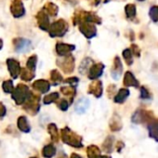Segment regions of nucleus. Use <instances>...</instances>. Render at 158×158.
Here are the masks:
<instances>
[{"label":"nucleus","instance_id":"1","mask_svg":"<svg viewBox=\"0 0 158 158\" xmlns=\"http://www.w3.org/2000/svg\"><path fill=\"white\" fill-rule=\"evenodd\" d=\"M153 120V117L150 112H146L143 110H139L135 113V114L132 117V121L136 124H141V123H149Z\"/></svg>","mask_w":158,"mask_h":158},{"label":"nucleus","instance_id":"2","mask_svg":"<svg viewBox=\"0 0 158 158\" xmlns=\"http://www.w3.org/2000/svg\"><path fill=\"white\" fill-rule=\"evenodd\" d=\"M147 127H148L149 136L154 140L158 141V122L152 120L148 123Z\"/></svg>","mask_w":158,"mask_h":158},{"label":"nucleus","instance_id":"3","mask_svg":"<svg viewBox=\"0 0 158 158\" xmlns=\"http://www.w3.org/2000/svg\"><path fill=\"white\" fill-rule=\"evenodd\" d=\"M89 106V101L86 98H83L76 102L74 109L78 114H83L88 110Z\"/></svg>","mask_w":158,"mask_h":158},{"label":"nucleus","instance_id":"4","mask_svg":"<svg viewBox=\"0 0 158 158\" xmlns=\"http://www.w3.org/2000/svg\"><path fill=\"white\" fill-rule=\"evenodd\" d=\"M89 158H97L100 155V150L96 146H90L88 150Z\"/></svg>","mask_w":158,"mask_h":158},{"label":"nucleus","instance_id":"5","mask_svg":"<svg viewBox=\"0 0 158 158\" xmlns=\"http://www.w3.org/2000/svg\"><path fill=\"white\" fill-rule=\"evenodd\" d=\"M54 153H55V149L51 145H48L44 149V155L46 157H51L52 155H54Z\"/></svg>","mask_w":158,"mask_h":158},{"label":"nucleus","instance_id":"6","mask_svg":"<svg viewBox=\"0 0 158 158\" xmlns=\"http://www.w3.org/2000/svg\"><path fill=\"white\" fill-rule=\"evenodd\" d=\"M150 16L153 22H158V7H152L151 9Z\"/></svg>","mask_w":158,"mask_h":158},{"label":"nucleus","instance_id":"7","mask_svg":"<svg viewBox=\"0 0 158 158\" xmlns=\"http://www.w3.org/2000/svg\"><path fill=\"white\" fill-rule=\"evenodd\" d=\"M127 77L128 78V81H127V85H129V86H135V87H137L138 86V81L135 79V77L131 74V73H127Z\"/></svg>","mask_w":158,"mask_h":158},{"label":"nucleus","instance_id":"8","mask_svg":"<svg viewBox=\"0 0 158 158\" xmlns=\"http://www.w3.org/2000/svg\"><path fill=\"white\" fill-rule=\"evenodd\" d=\"M128 94H129V92L127 89H122L121 92H120V95L117 97V102H122L123 101L126 100V98L128 96Z\"/></svg>","mask_w":158,"mask_h":158},{"label":"nucleus","instance_id":"9","mask_svg":"<svg viewBox=\"0 0 158 158\" xmlns=\"http://www.w3.org/2000/svg\"><path fill=\"white\" fill-rule=\"evenodd\" d=\"M104 149L107 152H111L113 150V138H108L107 141L104 142Z\"/></svg>","mask_w":158,"mask_h":158},{"label":"nucleus","instance_id":"10","mask_svg":"<svg viewBox=\"0 0 158 158\" xmlns=\"http://www.w3.org/2000/svg\"><path fill=\"white\" fill-rule=\"evenodd\" d=\"M140 97L142 99H150L151 98V95H150L149 91L144 87L141 88V95H140Z\"/></svg>","mask_w":158,"mask_h":158},{"label":"nucleus","instance_id":"11","mask_svg":"<svg viewBox=\"0 0 158 158\" xmlns=\"http://www.w3.org/2000/svg\"><path fill=\"white\" fill-rule=\"evenodd\" d=\"M127 10H129V13H128L129 16H134L136 13V10H135L134 5H129L128 7H127Z\"/></svg>","mask_w":158,"mask_h":158},{"label":"nucleus","instance_id":"12","mask_svg":"<svg viewBox=\"0 0 158 158\" xmlns=\"http://www.w3.org/2000/svg\"><path fill=\"white\" fill-rule=\"evenodd\" d=\"M72 158H81V157H80V156H78V155H76V154H73Z\"/></svg>","mask_w":158,"mask_h":158},{"label":"nucleus","instance_id":"13","mask_svg":"<svg viewBox=\"0 0 158 158\" xmlns=\"http://www.w3.org/2000/svg\"><path fill=\"white\" fill-rule=\"evenodd\" d=\"M101 158H111V157L107 156V155H103V156H101Z\"/></svg>","mask_w":158,"mask_h":158},{"label":"nucleus","instance_id":"14","mask_svg":"<svg viewBox=\"0 0 158 158\" xmlns=\"http://www.w3.org/2000/svg\"><path fill=\"white\" fill-rule=\"evenodd\" d=\"M140 1H143V0H140Z\"/></svg>","mask_w":158,"mask_h":158}]
</instances>
